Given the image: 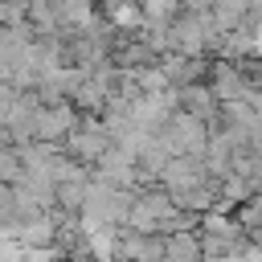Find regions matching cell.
<instances>
[{
  "instance_id": "6da1fadb",
  "label": "cell",
  "mask_w": 262,
  "mask_h": 262,
  "mask_svg": "<svg viewBox=\"0 0 262 262\" xmlns=\"http://www.w3.org/2000/svg\"><path fill=\"white\" fill-rule=\"evenodd\" d=\"M66 147H70V156L98 164V156L106 151V127H102V123H98V127H78V131L66 135Z\"/></svg>"
}]
</instances>
